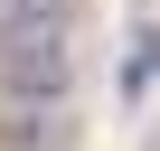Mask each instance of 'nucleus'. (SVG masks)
I'll use <instances>...</instances> for the list:
<instances>
[{
	"label": "nucleus",
	"instance_id": "1",
	"mask_svg": "<svg viewBox=\"0 0 160 151\" xmlns=\"http://www.w3.org/2000/svg\"><path fill=\"white\" fill-rule=\"evenodd\" d=\"M66 85H75V38H66V19L0 29V95H10V104H66Z\"/></svg>",
	"mask_w": 160,
	"mask_h": 151
},
{
	"label": "nucleus",
	"instance_id": "2",
	"mask_svg": "<svg viewBox=\"0 0 160 151\" xmlns=\"http://www.w3.org/2000/svg\"><path fill=\"white\" fill-rule=\"evenodd\" d=\"M0 142L10 151H66V104H10Z\"/></svg>",
	"mask_w": 160,
	"mask_h": 151
},
{
	"label": "nucleus",
	"instance_id": "3",
	"mask_svg": "<svg viewBox=\"0 0 160 151\" xmlns=\"http://www.w3.org/2000/svg\"><path fill=\"white\" fill-rule=\"evenodd\" d=\"M151 76H160V57H151V38H132V57H122V95H141Z\"/></svg>",
	"mask_w": 160,
	"mask_h": 151
},
{
	"label": "nucleus",
	"instance_id": "4",
	"mask_svg": "<svg viewBox=\"0 0 160 151\" xmlns=\"http://www.w3.org/2000/svg\"><path fill=\"white\" fill-rule=\"evenodd\" d=\"M19 19H66V0H0V29H19Z\"/></svg>",
	"mask_w": 160,
	"mask_h": 151
}]
</instances>
